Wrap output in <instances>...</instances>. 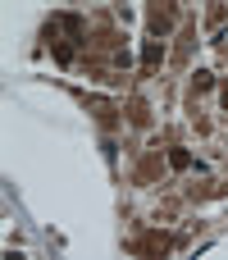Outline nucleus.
<instances>
[{"mask_svg": "<svg viewBox=\"0 0 228 260\" xmlns=\"http://www.w3.org/2000/svg\"><path fill=\"white\" fill-rule=\"evenodd\" d=\"M59 23H64V32H69V37H78V41H82V18L59 14ZM46 37H50V46H55V59H59V64H69V59H73V50H69V41H59V37H55V23L46 27Z\"/></svg>", "mask_w": 228, "mask_h": 260, "instance_id": "f257e3e1", "label": "nucleus"}, {"mask_svg": "<svg viewBox=\"0 0 228 260\" xmlns=\"http://www.w3.org/2000/svg\"><path fill=\"white\" fill-rule=\"evenodd\" d=\"M146 18H151V32H155V37H165V32L174 27V9H169L165 0H151V14H146Z\"/></svg>", "mask_w": 228, "mask_h": 260, "instance_id": "f03ea898", "label": "nucleus"}, {"mask_svg": "<svg viewBox=\"0 0 228 260\" xmlns=\"http://www.w3.org/2000/svg\"><path fill=\"white\" fill-rule=\"evenodd\" d=\"M160 59H165V46H160V41H146V50H142V64H146V69H155Z\"/></svg>", "mask_w": 228, "mask_h": 260, "instance_id": "7ed1b4c3", "label": "nucleus"}, {"mask_svg": "<svg viewBox=\"0 0 228 260\" xmlns=\"http://www.w3.org/2000/svg\"><path fill=\"white\" fill-rule=\"evenodd\" d=\"M169 165H174V169H187V165H192V155H187V151H174V155H169Z\"/></svg>", "mask_w": 228, "mask_h": 260, "instance_id": "20e7f679", "label": "nucleus"}, {"mask_svg": "<svg viewBox=\"0 0 228 260\" xmlns=\"http://www.w3.org/2000/svg\"><path fill=\"white\" fill-rule=\"evenodd\" d=\"M224 110H228V91H224Z\"/></svg>", "mask_w": 228, "mask_h": 260, "instance_id": "39448f33", "label": "nucleus"}]
</instances>
